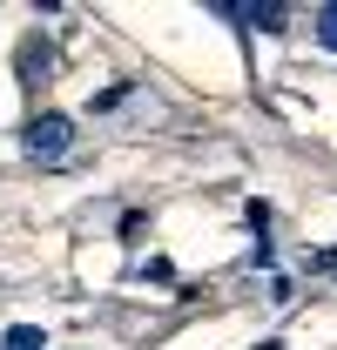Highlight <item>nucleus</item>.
Returning a JSON list of instances; mask_svg holds the SVG:
<instances>
[{"mask_svg": "<svg viewBox=\"0 0 337 350\" xmlns=\"http://www.w3.org/2000/svg\"><path fill=\"white\" fill-rule=\"evenodd\" d=\"M216 14H229L236 27H263V34H284L290 27V7H277V0H263V7H216Z\"/></svg>", "mask_w": 337, "mask_h": 350, "instance_id": "nucleus-3", "label": "nucleus"}, {"mask_svg": "<svg viewBox=\"0 0 337 350\" xmlns=\"http://www.w3.org/2000/svg\"><path fill=\"white\" fill-rule=\"evenodd\" d=\"M317 41L337 47V0H331V7H317Z\"/></svg>", "mask_w": 337, "mask_h": 350, "instance_id": "nucleus-5", "label": "nucleus"}, {"mask_svg": "<svg viewBox=\"0 0 337 350\" xmlns=\"http://www.w3.org/2000/svg\"><path fill=\"white\" fill-rule=\"evenodd\" d=\"M21 148H27L34 162H61V155L75 148V122H68V115H34L27 135H21Z\"/></svg>", "mask_w": 337, "mask_h": 350, "instance_id": "nucleus-1", "label": "nucleus"}, {"mask_svg": "<svg viewBox=\"0 0 337 350\" xmlns=\"http://www.w3.org/2000/svg\"><path fill=\"white\" fill-rule=\"evenodd\" d=\"M0 350H47V337L34 330V323H14V330H7V344H0Z\"/></svg>", "mask_w": 337, "mask_h": 350, "instance_id": "nucleus-4", "label": "nucleus"}, {"mask_svg": "<svg viewBox=\"0 0 337 350\" xmlns=\"http://www.w3.org/2000/svg\"><path fill=\"white\" fill-rule=\"evenodd\" d=\"M14 61H21V81H27V88H47V81H54V47H47L41 34H27V41L14 47Z\"/></svg>", "mask_w": 337, "mask_h": 350, "instance_id": "nucleus-2", "label": "nucleus"}]
</instances>
